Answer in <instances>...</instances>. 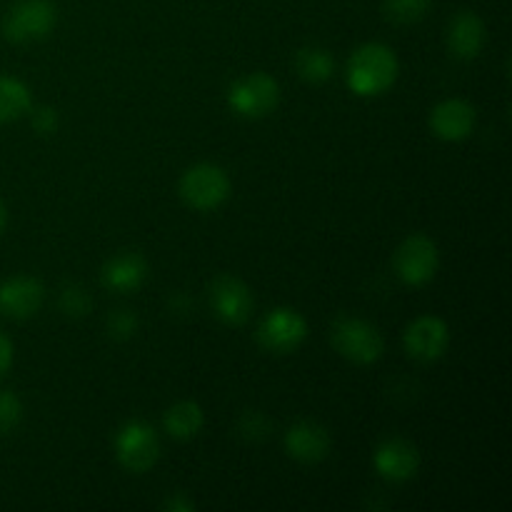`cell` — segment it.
Returning a JSON list of instances; mask_svg holds the SVG:
<instances>
[{
    "label": "cell",
    "instance_id": "obj_1",
    "mask_svg": "<svg viewBox=\"0 0 512 512\" xmlns=\"http://www.w3.org/2000/svg\"><path fill=\"white\" fill-rule=\"evenodd\" d=\"M398 55L383 43H365L350 55L348 85L355 95H380L398 78Z\"/></svg>",
    "mask_w": 512,
    "mask_h": 512
},
{
    "label": "cell",
    "instance_id": "obj_2",
    "mask_svg": "<svg viewBox=\"0 0 512 512\" xmlns=\"http://www.w3.org/2000/svg\"><path fill=\"white\" fill-rule=\"evenodd\" d=\"M330 340L345 360L355 365H370L380 360L385 340L373 323L353 315H340L330 328Z\"/></svg>",
    "mask_w": 512,
    "mask_h": 512
},
{
    "label": "cell",
    "instance_id": "obj_3",
    "mask_svg": "<svg viewBox=\"0 0 512 512\" xmlns=\"http://www.w3.org/2000/svg\"><path fill=\"white\" fill-rule=\"evenodd\" d=\"M58 23V8L50 0H18L3 18V35L10 43H35L48 38Z\"/></svg>",
    "mask_w": 512,
    "mask_h": 512
},
{
    "label": "cell",
    "instance_id": "obj_4",
    "mask_svg": "<svg viewBox=\"0 0 512 512\" xmlns=\"http://www.w3.org/2000/svg\"><path fill=\"white\" fill-rule=\"evenodd\" d=\"M230 178L220 165L198 163L180 178V198L195 210H215L228 200Z\"/></svg>",
    "mask_w": 512,
    "mask_h": 512
},
{
    "label": "cell",
    "instance_id": "obj_5",
    "mask_svg": "<svg viewBox=\"0 0 512 512\" xmlns=\"http://www.w3.org/2000/svg\"><path fill=\"white\" fill-rule=\"evenodd\" d=\"M228 103L240 118H265L280 103V85L268 73H250L238 78L228 90Z\"/></svg>",
    "mask_w": 512,
    "mask_h": 512
},
{
    "label": "cell",
    "instance_id": "obj_6",
    "mask_svg": "<svg viewBox=\"0 0 512 512\" xmlns=\"http://www.w3.org/2000/svg\"><path fill=\"white\" fill-rule=\"evenodd\" d=\"M115 455L118 463L130 473H145L160 458L158 433L143 420H130L115 433Z\"/></svg>",
    "mask_w": 512,
    "mask_h": 512
},
{
    "label": "cell",
    "instance_id": "obj_7",
    "mask_svg": "<svg viewBox=\"0 0 512 512\" xmlns=\"http://www.w3.org/2000/svg\"><path fill=\"white\" fill-rule=\"evenodd\" d=\"M395 273L405 285H425L440 268L438 245L428 235H410L395 250Z\"/></svg>",
    "mask_w": 512,
    "mask_h": 512
},
{
    "label": "cell",
    "instance_id": "obj_8",
    "mask_svg": "<svg viewBox=\"0 0 512 512\" xmlns=\"http://www.w3.org/2000/svg\"><path fill=\"white\" fill-rule=\"evenodd\" d=\"M308 338V323L293 308H275L260 320L258 343L270 353H293Z\"/></svg>",
    "mask_w": 512,
    "mask_h": 512
},
{
    "label": "cell",
    "instance_id": "obj_9",
    "mask_svg": "<svg viewBox=\"0 0 512 512\" xmlns=\"http://www.w3.org/2000/svg\"><path fill=\"white\" fill-rule=\"evenodd\" d=\"M210 305L225 325H243L253 315L255 303L253 293L243 280H238L235 275H220L210 285Z\"/></svg>",
    "mask_w": 512,
    "mask_h": 512
},
{
    "label": "cell",
    "instance_id": "obj_10",
    "mask_svg": "<svg viewBox=\"0 0 512 512\" xmlns=\"http://www.w3.org/2000/svg\"><path fill=\"white\" fill-rule=\"evenodd\" d=\"M448 345V325L435 315H423V318L413 320L405 330V350H408L410 358L420 360V363H433V360L443 358Z\"/></svg>",
    "mask_w": 512,
    "mask_h": 512
},
{
    "label": "cell",
    "instance_id": "obj_11",
    "mask_svg": "<svg viewBox=\"0 0 512 512\" xmlns=\"http://www.w3.org/2000/svg\"><path fill=\"white\" fill-rule=\"evenodd\" d=\"M45 290L38 278L15 275L0 285V313L13 320H28L40 310Z\"/></svg>",
    "mask_w": 512,
    "mask_h": 512
},
{
    "label": "cell",
    "instance_id": "obj_12",
    "mask_svg": "<svg viewBox=\"0 0 512 512\" xmlns=\"http://www.w3.org/2000/svg\"><path fill=\"white\" fill-rule=\"evenodd\" d=\"M375 470L390 483H408L420 468V453L403 438H388L375 450Z\"/></svg>",
    "mask_w": 512,
    "mask_h": 512
},
{
    "label": "cell",
    "instance_id": "obj_13",
    "mask_svg": "<svg viewBox=\"0 0 512 512\" xmlns=\"http://www.w3.org/2000/svg\"><path fill=\"white\" fill-rule=\"evenodd\" d=\"M430 128L440 140H448V143L465 140L475 128V108L468 100H443L430 113Z\"/></svg>",
    "mask_w": 512,
    "mask_h": 512
},
{
    "label": "cell",
    "instance_id": "obj_14",
    "mask_svg": "<svg viewBox=\"0 0 512 512\" xmlns=\"http://www.w3.org/2000/svg\"><path fill=\"white\" fill-rule=\"evenodd\" d=\"M285 450L298 463H320L330 453V433L320 423L300 420L285 433Z\"/></svg>",
    "mask_w": 512,
    "mask_h": 512
},
{
    "label": "cell",
    "instance_id": "obj_15",
    "mask_svg": "<svg viewBox=\"0 0 512 512\" xmlns=\"http://www.w3.org/2000/svg\"><path fill=\"white\" fill-rule=\"evenodd\" d=\"M100 278L108 290L115 293H133L148 278V263L140 253H120L110 258L100 270Z\"/></svg>",
    "mask_w": 512,
    "mask_h": 512
},
{
    "label": "cell",
    "instance_id": "obj_16",
    "mask_svg": "<svg viewBox=\"0 0 512 512\" xmlns=\"http://www.w3.org/2000/svg\"><path fill=\"white\" fill-rule=\"evenodd\" d=\"M450 53L460 60L478 58L485 45V23L473 10H460L448 30Z\"/></svg>",
    "mask_w": 512,
    "mask_h": 512
},
{
    "label": "cell",
    "instance_id": "obj_17",
    "mask_svg": "<svg viewBox=\"0 0 512 512\" xmlns=\"http://www.w3.org/2000/svg\"><path fill=\"white\" fill-rule=\"evenodd\" d=\"M203 423H205L203 408H200L198 403H193V400H180V403H175L173 408L165 410V418H163L165 430H168L175 440L195 438V435L200 433V428H203Z\"/></svg>",
    "mask_w": 512,
    "mask_h": 512
},
{
    "label": "cell",
    "instance_id": "obj_18",
    "mask_svg": "<svg viewBox=\"0 0 512 512\" xmlns=\"http://www.w3.org/2000/svg\"><path fill=\"white\" fill-rule=\"evenodd\" d=\"M295 70L308 83H325V80L333 78L335 60L330 50L320 48V45H308V48H300L298 55H295Z\"/></svg>",
    "mask_w": 512,
    "mask_h": 512
},
{
    "label": "cell",
    "instance_id": "obj_19",
    "mask_svg": "<svg viewBox=\"0 0 512 512\" xmlns=\"http://www.w3.org/2000/svg\"><path fill=\"white\" fill-rule=\"evenodd\" d=\"M30 110V90L20 80L0 75V123L18 120Z\"/></svg>",
    "mask_w": 512,
    "mask_h": 512
},
{
    "label": "cell",
    "instance_id": "obj_20",
    "mask_svg": "<svg viewBox=\"0 0 512 512\" xmlns=\"http://www.w3.org/2000/svg\"><path fill=\"white\" fill-rule=\"evenodd\" d=\"M428 8L430 0H385L383 3L385 18L398 25L418 23V20L425 18Z\"/></svg>",
    "mask_w": 512,
    "mask_h": 512
},
{
    "label": "cell",
    "instance_id": "obj_21",
    "mask_svg": "<svg viewBox=\"0 0 512 512\" xmlns=\"http://www.w3.org/2000/svg\"><path fill=\"white\" fill-rule=\"evenodd\" d=\"M23 420V403L13 390H0V435H10Z\"/></svg>",
    "mask_w": 512,
    "mask_h": 512
},
{
    "label": "cell",
    "instance_id": "obj_22",
    "mask_svg": "<svg viewBox=\"0 0 512 512\" xmlns=\"http://www.w3.org/2000/svg\"><path fill=\"white\" fill-rule=\"evenodd\" d=\"M58 303L65 315H70V318H83L90 310V295L88 290L80 288V285H65V288L60 290Z\"/></svg>",
    "mask_w": 512,
    "mask_h": 512
},
{
    "label": "cell",
    "instance_id": "obj_23",
    "mask_svg": "<svg viewBox=\"0 0 512 512\" xmlns=\"http://www.w3.org/2000/svg\"><path fill=\"white\" fill-rule=\"evenodd\" d=\"M138 333V318L133 310H115L108 315V335L113 340H130Z\"/></svg>",
    "mask_w": 512,
    "mask_h": 512
},
{
    "label": "cell",
    "instance_id": "obj_24",
    "mask_svg": "<svg viewBox=\"0 0 512 512\" xmlns=\"http://www.w3.org/2000/svg\"><path fill=\"white\" fill-rule=\"evenodd\" d=\"M238 430H240V435H243V438H248V440H263L265 435L270 433V420H268V415L258 413V410H248V413H245L243 418H240Z\"/></svg>",
    "mask_w": 512,
    "mask_h": 512
},
{
    "label": "cell",
    "instance_id": "obj_25",
    "mask_svg": "<svg viewBox=\"0 0 512 512\" xmlns=\"http://www.w3.org/2000/svg\"><path fill=\"white\" fill-rule=\"evenodd\" d=\"M33 128L38 130L40 135H53L58 130V113L53 108H38L33 110Z\"/></svg>",
    "mask_w": 512,
    "mask_h": 512
},
{
    "label": "cell",
    "instance_id": "obj_26",
    "mask_svg": "<svg viewBox=\"0 0 512 512\" xmlns=\"http://www.w3.org/2000/svg\"><path fill=\"white\" fill-rule=\"evenodd\" d=\"M10 363H13V343L8 340V335L0 333V378L8 373Z\"/></svg>",
    "mask_w": 512,
    "mask_h": 512
},
{
    "label": "cell",
    "instance_id": "obj_27",
    "mask_svg": "<svg viewBox=\"0 0 512 512\" xmlns=\"http://www.w3.org/2000/svg\"><path fill=\"white\" fill-rule=\"evenodd\" d=\"M163 508L165 510H173V512H190V510L195 508V503L190 498H185L183 493H178V495H173V498L165 500Z\"/></svg>",
    "mask_w": 512,
    "mask_h": 512
},
{
    "label": "cell",
    "instance_id": "obj_28",
    "mask_svg": "<svg viewBox=\"0 0 512 512\" xmlns=\"http://www.w3.org/2000/svg\"><path fill=\"white\" fill-rule=\"evenodd\" d=\"M190 305H193V300H190L188 295H183V293H178L173 300H170V308H173L175 313H188Z\"/></svg>",
    "mask_w": 512,
    "mask_h": 512
},
{
    "label": "cell",
    "instance_id": "obj_29",
    "mask_svg": "<svg viewBox=\"0 0 512 512\" xmlns=\"http://www.w3.org/2000/svg\"><path fill=\"white\" fill-rule=\"evenodd\" d=\"M5 220H8V215H5V205H3V200H0V233H3V228H5Z\"/></svg>",
    "mask_w": 512,
    "mask_h": 512
}]
</instances>
